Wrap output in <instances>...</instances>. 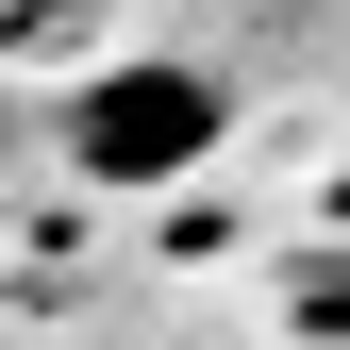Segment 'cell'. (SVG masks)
Wrapping results in <instances>:
<instances>
[{
	"mask_svg": "<svg viewBox=\"0 0 350 350\" xmlns=\"http://www.w3.org/2000/svg\"><path fill=\"white\" fill-rule=\"evenodd\" d=\"M217 134H234V100H217V67H184V51H117V67L67 83V167L117 184V200L217 167Z\"/></svg>",
	"mask_w": 350,
	"mask_h": 350,
	"instance_id": "1",
	"label": "cell"
},
{
	"mask_svg": "<svg viewBox=\"0 0 350 350\" xmlns=\"http://www.w3.org/2000/svg\"><path fill=\"white\" fill-rule=\"evenodd\" d=\"M300 317H317V334H350V250H317V267H300Z\"/></svg>",
	"mask_w": 350,
	"mask_h": 350,
	"instance_id": "2",
	"label": "cell"
}]
</instances>
